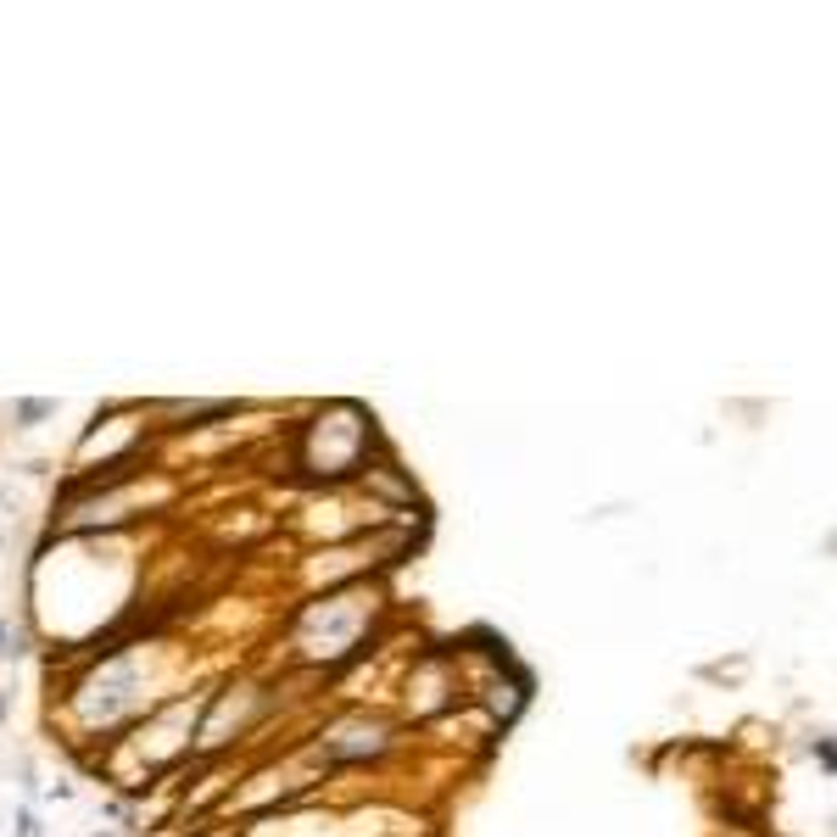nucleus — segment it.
<instances>
[{"mask_svg":"<svg viewBox=\"0 0 837 837\" xmlns=\"http://www.w3.org/2000/svg\"><path fill=\"white\" fill-rule=\"evenodd\" d=\"M374 441V419L352 403H340L330 414H319L313 425H302V475L313 480H347L363 469Z\"/></svg>","mask_w":837,"mask_h":837,"instance_id":"nucleus-1","label":"nucleus"},{"mask_svg":"<svg viewBox=\"0 0 837 837\" xmlns=\"http://www.w3.org/2000/svg\"><path fill=\"white\" fill-rule=\"evenodd\" d=\"M391 749V726L385 720H369V715H352V720H340L319 737V749L313 760L324 770H340V765H363V760H380Z\"/></svg>","mask_w":837,"mask_h":837,"instance_id":"nucleus-2","label":"nucleus"},{"mask_svg":"<svg viewBox=\"0 0 837 837\" xmlns=\"http://www.w3.org/2000/svg\"><path fill=\"white\" fill-rule=\"evenodd\" d=\"M45 414H51V403H23V408H17L23 425H34V419H45Z\"/></svg>","mask_w":837,"mask_h":837,"instance_id":"nucleus-3","label":"nucleus"},{"mask_svg":"<svg viewBox=\"0 0 837 837\" xmlns=\"http://www.w3.org/2000/svg\"><path fill=\"white\" fill-rule=\"evenodd\" d=\"M0 643H7V620H0Z\"/></svg>","mask_w":837,"mask_h":837,"instance_id":"nucleus-4","label":"nucleus"},{"mask_svg":"<svg viewBox=\"0 0 837 837\" xmlns=\"http://www.w3.org/2000/svg\"><path fill=\"white\" fill-rule=\"evenodd\" d=\"M0 715H7V693H0Z\"/></svg>","mask_w":837,"mask_h":837,"instance_id":"nucleus-5","label":"nucleus"}]
</instances>
